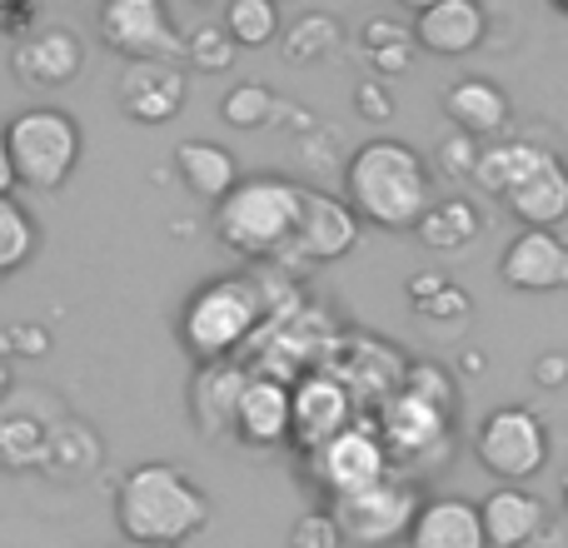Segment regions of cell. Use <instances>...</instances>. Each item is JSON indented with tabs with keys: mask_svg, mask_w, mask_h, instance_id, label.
Returning <instances> with one entry per match:
<instances>
[{
	"mask_svg": "<svg viewBox=\"0 0 568 548\" xmlns=\"http://www.w3.org/2000/svg\"><path fill=\"white\" fill-rule=\"evenodd\" d=\"M474 454L479 464L494 474V479L524 484L549 464V424L539 419L524 404H504V409H489L474 434Z\"/></svg>",
	"mask_w": 568,
	"mask_h": 548,
	"instance_id": "cell-7",
	"label": "cell"
},
{
	"mask_svg": "<svg viewBox=\"0 0 568 548\" xmlns=\"http://www.w3.org/2000/svg\"><path fill=\"white\" fill-rule=\"evenodd\" d=\"M310 459V474L320 479V489L334 499H354V494L374 489V484H384L394 474V459L389 449H384L379 429H374V419H354L344 434H334L324 449L304 454Z\"/></svg>",
	"mask_w": 568,
	"mask_h": 548,
	"instance_id": "cell-8",
	"label": "cell"
},
{
	"mask_svg": "<svg viewBox=\"0 0 568 548\" xmlns=\"http://www.w3.org/2000/svg\"><path fill=\"white\" fill-rule=\"evenodd\" d=\"M40 30V6L36 0H20V6H0V35H10L20 45L26 35Z\"/></svg>",
	"mask_w": 568,
	"mask_h": 548,
	"instance_id": "cell-39",
	"label": "cell"
},
{
	"mask_svg": "<svg viewBox=\"0 0 568 548\" xmlns=\"http://www.w3.org/2000/svg\"><path fill=\"white\" fill-rule=\"evenodd\" d=\"M40 250V225L16 195H0V280L20 274Z\"/></svg>",
	"mask_w": 568,
	"mask_h": 548,
	"instance_id": "cell-28",
	"label": "cell"
},
{
	"mask_svg": "<svg viewBox=\"0 0 568 548\" xmlns=\"http://www.w3.org/2000/svg\"><path fill=\"white\" fill-rule=\"evenodd\" d=\"M354 110H359V120H374V125L394 120L389 85H384V80H359V85H354Z\"/></svg>",
	"mask_w": 568,
	"mask_h": 548,
	"instance_id": "cell-38",
	"label": "cell"
},
{
	"mask_svg": "<svg viewBox=\"0 0 568 548\" xmlns=\"http://www.w3.org/2000/svg\"><path fill=\"white\" fill-rule=\"evenodd\" d=\"M459 369L464 374H484V369H489V359H484V349H464L459 354Z\"/></svg>",
	"mask_w": 568,
	"mask_h": 548,
	"instance_id": "cell-45",
	"label": "cell"
},
{
	"mask_svg": "<svg viewBox=\"0 0 568 548\" xmlns=\"http://www.w3.org/2000/svg\"><path fill=\"white\" fill-rule=\"evenodd\" d=\"M374 429H379V439H384V449H389V459L404 464V459H424V454L444 449V444H449L454 419H449L444 409H434V404H424L419 394L394 389V394H384Z\"/></svg>",
	"mask_w": 568,
	"mask_h": 548,
	"instance_id": "cell-11",
	"label": "cell"
},
{
	"mask_svg": "<svg viewBox=\"0 0 568 548\" xmlns=\"http://www.w3.org/2000/svg\"><path fill=\"white\" fill-rule=\"evenodd\" d=\"M534 384H539V389H564L568 384V354L564 349L539 354V359H534Z\"/></svg>",
	"mask_w": 568,
	"mask_h": 548,
	"instance_id": "cell-42",
	"label": "cell"
},
{
	"mask_svg": "<svg viewBox=\"0 0 568 548\" xmlns=\"http://www.w3.org/2000/svg\"><path fill=\"white\" fill-rule=\"evenodd\" d=\"M339 40H344L339 20L324 16V10H304V16L284 30L280 50H284V60H294V65H310V60H324L329 50H339Z\"/></svg>",
	"mask_w": 568,
	"mask_h": 548,
	"instance_id": "cell-29",
	"label": "cell"
},
{
	"mask_svg": "<svg viewBox=\"0 0 568 548\" xmlns=\"http://www.w3.org/2000/svg\"><path fill=\"white\" fill-rule=\"evenodd\" d=\"M544 155H549V150H539L534 140H499V145H484V155H479V165H474L469 180L484 190V195L504 200L519 180H529L534 170L544 165Z\"/></svg>",
	"mask_w": 568,
	"mask_h": 548,
	"instance_id": "cell-24",
	"label": "cell"
},
{
	"mask_svg": "<svg viewBox=\"0 0 568 548\" xmlns=\"http://www.w3.org/2000/svg\"><path fill=\"white\" fill-rule=\"evenodd\" d=\"M50 354V329L36 319H16L0 329V359H45Z\"/></svg>",
	"mask_w": 568,
	"mask_h": 548,
	"instance_id": "cell-34",
	"label": "cell"
},
{
	"mask_svg": "<svg viewBox=\"0 0 568 548\" xmlns=\"http://www.w3.org/2000/svg\"><path fill=\"white\" fill-rule=\"evenodd\" d=\"M175 175L190 195L215 200V205L245 180L240 175V160L230 155L220 140H180L175 145Z\"/></svg>",
	"mask_w": 568,
	"mask_h": 548,
	"instance_id": "cell-22",
	"label": "cell"
},
{
	"mask_svg": "<svg viewBox=\"0 0 568 548\" xmlns=\"http://www.w3.org/2000/svg\"><path fill=\"white\" fill-rule=\"evenodd\" d=\"M190 95V80L175 60H135L115 85V100L135 125H170Z\"/></svg>",
	"mask_w": 568,
	"mask_h": 548,
	"instance_id": "cell-12",
	"label": "cell"
},
{
	"mask_svg": "<svg viewBox=\"0 0 568 548\" xmlns=\"http://www.w3.org/2000/svg\"><path fill=\"white\" fill-rule=\"evenodd\" d=\"M479 210L469 205V200H434L429 210H424V220L414 225V240H419L424 250H434V255H454V250H469L474 240H479Z\"/></svg>",
	"mask_w": 568,
	"mask_h": 548,
	"instance_id": "cell-25",
	"label": "cell"
},
{
	"mask_svg": "<svg viewBox=\"0 0 568 548\" xmlns=\"http://www.w3.org/2000/svg\"><path fill=\"white\" fill-rule=\"evenodd\" d=\"M444 115L454 120L459 135H474V140H489L509 125V95L494 85L489 75H464L444 90Z\"/></svg>",
	"mask_w": 568,
	"mask_h": 548,
	"instance_id": "cell-21",
	"label": "cell"
},
{
	"mask_svg": "<svg viewBox=\"0 0 568 548\" xmlns=\"http://www.w3.org/2000/svg\"><path fill=\"white\" fill-rule=\"evenodd\" d=\"M100 40H105L115 55L135 60H185V35L175 30L165 0H105L95 16Z\"/></svg>",
	"mask_w": 568,
	"mask_h": 548,
	"instance_id": "cell-9",
	"label": "cell"
},
{
	"mask_svg": "<svg viewBox=\"0 0 568 548\" xmlns=\"http://www.w3.org/2000/svg\"><path fill=\"white\" fill-rule=\"evenodd\" d=\"M449 284V274H439V270H419V274H409V284H404V300L414 304V309H424V304L434 300V294Z\"/></svg>",
	"mask_w": 568,
	"mask_h": 548,
	"instance_id": "cell-43",
	"label": "cell"
},
{
	"mask_svg": "<svg viewBox=\"0 0 568 548\" xmlns=\"http://www.w3.org/2000/svg\"><path fill=\"white\" fill-rule=\"evenodd\" d=\"M294 389V429H290V444L304 454L324 449L334 434H344L359 414H354V389L339 379V374H324V369H310Z\"/></svg>",
	"mask_w": 568,
	"mask_h": 548,
	"instance_id": "cell-10",
	"label": "cell"
},
{
	"mask_svg": "<svg viewBox=\"0 0 568 548\" xmlns=\"http://www.w3.org/2000/svg\"><path fill=\"white\" fill-rule=\"evenodd\" d=\"M290 548H344L339 524H334L329 509H310L304 519H294L290 529Z\"/></svg>",
	"mask_w": 568,
	"mask_h": 548,
	"instance_id": "cell-35",
	"label": "cell"
},
{
	"mask_svg": "<svg viewBox=\"0 0 568 548\" xmlns=\"http://www.w3.org/2000/svg\"><path fill=\"white\" fill-rule=\"evenodd\" d=\"M479 155H484V145L474 135H459V130H454L449 140H439V150H434V160H439L444 175H474Z\"/></svg>",
	"mask_w": 568,
	"mask_h": 548,
	"instance_id": "cell-37",
	"label": "cell"
},
{
	"mask_svg": "<svg viewBox=\"0 0 568 548\" xmlns=\"http://www.w3.org/2000/svg\"><path fill=\"white\" fill-rule=\"evenodd\" d=\"M220 26L230 30V40L240 50H260L280 35V6L275 0H230Z\"/></svg>",
	"mask_w": 568,
	"mask_h": 548,
	"instance_id": "cell-31",
	"label": "cell"
},
{
	"mask_svg": "<svg viewBox=\"0 0 568 548\" xmlns=\"http://www.w3.org/2000/svg\"><path fill=\"white\" fill-rule=\"evenodd\" d=\"M414 35L409 40H394V45H384V50H374L369 55V65H374V80H389V75H404V70L414 65Z\"/></svg>",
	"mask_w": 568,
	"mask_h": 548,
	"instance_id": "cell-41",
	"label": "cell"
},
{
	"mask_svg": "<svg viewBox=\"0 0 568 548\" xmlns=\"http://www.w3.org/2000/svg\"><path fill=\"white\" fill-rule=\"evenodd\" d=\"M504 210H509L524 230H559L568 220V165L549 150L544 165L504 195Z\"/></svg>",
	"mask_w": 568,
	"mask_h": 548,
	"instance_id": "cell-18",
	"label": "cell"
},
{
	"mask_svg": "<svg viewBox=\"0 0 568 548\" xmlns=\"http://www.w3.org/2000/svg\"><path fill=\"white\" fill-rule=\"evenodd\" d=\"M424 509V494L409 479L389 474L384 484L354 494V499H334L329 514L339 524V539L349 548H394L409 544V529Z\"/></svg>",
	"mask_w": 568,
	"mask_h": 548,
	"instance_id": "cell-6",
	"label": "cell"
},
{
	"mask_svg": "<svg viewBox=\"0 0 568 548\" xmlns=\"http://www.w3.org/2000/svg\"><path fill=\"white\" fill-rule=\"evenodd\" d=\"M265 319V290L250 274H215L180 309V344L200 364H230V354Z\"/></svg>",
	"mask_w": 568,
	"mask_h": 548,
	"instance_id": "cell-4",
	"label": "cell"
},
{
	"mask_svg": "<svg viewBox=\"0 0 568 548\" xmlns=\"http://www.w3.org/2000/svg\"><path fill=\"white\" fill-rule=\"evenodd\" d=\"M304 185L290 175H250L215 205V240L245 260H284L300 230Z\"/></svg>",
	"mask_w": 568,
	"mask_h": 548,
	"instance_id": "cell-3",
	"label": "cell"
},
{
	"mask_svg": "<svg viewBox=\"0 0 568 548\" xmlns=\"http://www.w3.org/2000/svg\"><path fill=\"white\" fill-rule=\"evenodd\" d=\"M479 519H484L489 548H524L539 539L544 504H539V494H529L524 484H499V489H489L479 499Z\"/></svg>",
	"mask_w": 568,
	"mask_h": 548,
	"instance_id": "cell-19",
	"label": "cell"
},
{
	"mask_svg": "<svg viewBox=\"0 0 568 548\" xmlns=\"http://www.w3.org/2000/svg\"><path fill=\"white\" fill-rule=\"evenodd\" d=\"M6 399H10V364L0 359V409H6Z\"/></svg>",
	"mask_w": 568,
	"mask_h": 548,
	"instance_id": "cell-46",
	"label": "cell"
},
{
	"mask_svg": "<svg viewBox=\"0 0 568 548\" xmlns=\"http://www.w3.org/2000/svg\"><path fill=\"white\" fill-rule=\"evenodd\" d=\"M409 548H489L479 504L459 499V494L424 499L419 519H414V529H409Z\"/></svg>",
	"mask_w": 568,
	"mask_h": 548,
	"instance_id": "cell-20",
	"label": "cell"
},
{
	"mask_svg": "<svg viewBox=\"0 0 568 548\" xmlns=\"http://www.w3.org/2000/svg\"><path fill=\"white\" fill-rule=\"evenodd\" d=\"M359 245V215L344 200L324 195V190H304V210H300V230H294L290 255H300L304 265H329L344 260Z\"/></svg>",
	"mask_w": 568,
	"mask_h": 548,
	"instance_id": "cell-14",
	"label": "cell"
},
{
	"mask_svg": "<svg viewBox=\"0 0 568 548\" xmlns=\"http://www.w3.org/2000/svg\"><path fill=\"white\" fill-rule=\"evenodd\" d=\"M85 65V45H80L75 30L65 26H40L36 35H26L16 50H10V75L26 90H55L70 85Z\"/></svg>",
	"mask_w": 568,
	"mask_h": 548,
	"instance_id": "cell-15",
	"label": "cell"
},
{
	"mask_svg": "<svg viewBox=\"0 0 568 548\" xmlns=\"http://www.w3.org/2000/svg\"><path fill=\"white\" fill-rule=\"evenodd\" d=\"M240 45L230 40L225 26H195L185 35V60L200 70V75H225L230 65H235Z\"/></svg>",
	"mask_w": 568,
	"mask_h": 548,
	"instance_id": "cell-32",
	"label": "cell"
},
{
	"mask_svg": "<svg viewBox=\"0 0 568 548\" xmlns=\"http://www.w3.org/2000/svg\"><path fill=\"white\" fill-rule=\"evenodd\" d=\"M399 389H409V394H419L424 404H434V409H444L454 419L459 414V394H454V374L444 369V364H429V359H419V364H404V379H399Z\"/></svg>",
	"mask_w": 568,
	"mask_h": 548,
	"instance_id": "cell-33",
	"label": "cell"
},
{
	"mask_svg": "<svg viewBox=\"0 0 568 548\" xmlns=\"http://www.w3.org/2000/svg\"><path fill=\"white\" fill-rule=\"evenodd\" d=\"M414 314H419V319H429V324H464L474 314V300H469V290H459V284L449 280L429 304H424V309H414Z\"/></svg>",
	"mask_w": 568,
	"mask_h": 548,
	"instance_id": "cell-36",
	"label": "cell"
},
{
	"mask_svg": "<svg viewBox=\"0 0 568 548\" xmlns=\"http://www.w3.org/2000/svg\"><path fill=\"white\" fill-rule=\"evenodd\" d=\"M100 469V434L85 419H55L50 424V449H45V474L55 479H85Z\"/></svg>",
	"mask_w": 568,
	"mask_h": 548,
	"instance_id": "cell-26",
	"label": "cell"
},
{
	"mask_svg": "<svg viewBox=\"0 0 568 548\" xmlns=\"http://www.w3.org/2000/svg\"><path fill=\"white\" fill-rule=\"evenodd\" d=\"M115 524L135 548H180L210 524V494L180 464H135L115 484Z\"/></svg>",
	"mask_w": 568,
	"mask_h": 548,
	"instance_id": "cell-2",
	"label": "cell"
},
{
	"mask_svg": "<svg viewBox=\"0 0 568 548\" xmlns=\"http://www.w3.org/2000/svg\"><path fill=\"white\" fill-rule=\"evenodd\" d=\"M489 10L479 0H429L414 10V45L429 55H469L484 45Z\"/></svg>",
	"mask_w": 568,
	"mask_h": 548,
	"instance_id": "cell-17",
	"label": "cell"
},
{
	"mask_svg": "<svg viewBox=\"0 0 568 548\" xmlns=\"http://www.w3.org/2000/svg\"><path fill=\"white\" fill-rule=\"evenodd\" d=\"M344 205L374 230H414L434 205L429 165L404 140H364L344 165Z\"/></svg>",
	"mask_w": 568,
	"mask_h": 548,
	"instance_id": "cell-1",
	"label": "cell"
},
{
	"mask_svg": "<svg viewBox=\"0 0 568 548\" xmlns=\"http://www.w3.org/2000/svg\"><path fill=\"white\" fill-rule=\"evenodd\" d=\"M280 110H284L280 95L270 85H260V80H240V85H230L225 100H220V120H225L230 130H265Z\"/></svg>",
	"mask_w": 568,
	"mask_h": 548,
	"instance_id": "cell-30",
	"label": "cell"
},
{
	"mask_svg": "<svg viewBox=\"0 0 568 548\" xmlns=\"http://www.w3.org/2000/svg\"><path fill=\"white\" fill-rule=\"evenodd\" d=\"M409 35H414V26H399V20H389V16H374V20H364L359 45H364V55H374V50L394 45V40H409Z\"/></svg>",
	"mask_w": 568,
	"mask_h": 548,
	"instance_id": "cell-40",
	"label": "cell"
},
{
	"mask_svg": "<svg viewBox=\"0 0 568 548\" xmlns=\"http://www.w3.org/2000/svg\"><path fill=\"white\" fill-rule=\"evenodd\" d=\"M6 145H10V170H16L20 190L36 195H55L80 165V120L60 105H30L6 120Z\"/></svg>",
	"mask_w": 568,
	"mask_h": 548,
	"instance_id": "cell-5",
	"label": "cell"
},
{
	"mask_svg": "<svg viewBox=\"0 0 568 548\" xmlns=\"http://www.w3.org/2000/svg\"><path fill=\"white\" fill-rule=\"evenodd\" d=\"M16 190V170H10V145H6V125H0V195Z\"/></svg>",
	"mask_w": 568,
	"mask_h": 548,
	"instance_id": "cell-44",
	"label": "cell"
},
{
	"mask_svg": "<svg viewBox=\"0 0 568 548\" xmlns=\"http://www.w3.org/2000/svg\"><path fill=\"white\" fill-rule=\"evenodd\" d=\"M499 280L519 294L568 290V240L559 230H519L499 255Z\"/></svg>",
	"mask_w": 568,
	"mask_h": 548,
	"instance_id": "cell-13",
	"label": "cell"
},
{
	"mask_svg": "<svg viewBox=\"0 0 568 548\" xmlns=\"http://www.w3.org/2000/svg\"><path fill=\"white\" fill-rule=\"evenodd\" d=\"M564 509H568V474H564Z\"/></svg>",
	"mask_w": 568,
	"mask_h": 548,
	"instance_id": "cell-47",
	"label": "cell"
},
{
	"mask_svg": "<svg viewBox=\"0 0 568 548\" xmlns=\"http://www.w3.org/2000/svg\"><path fill=\"white\" fill-rule=\"evenodd\" d=\"M45 449H50V424H40L36 414L0 409V474L45 469Z\"/></svg>",
	"mask_w": 568,
	"mask_h": 548,
	"instance_id": "cell-27",
	"label": "cell"
},
{
	"mask_svg": "<svg viewBox=\"0 0 568 548\" xmlns=\"http://www.w3.org/2000/svg\"><path fill=\"white\" fill-rule=\"evenodd\" d=\"M294 429V389L275 374H250L245 394L235 404V439L250 449H275L290 444Z\"/></svg>",
	"mask_w": 568,
	"mask_h": 548,
	"instance_id": "cell-16",
	"label": "cell"
},
{
	"mask_svg": "<svg viewBox=\"0 0 568 548\" xmlns=\"http://www.w3.org/2000/svg\"><path fill=\"white\" fill-rule=\"evenodd\" d=\"M250 384V369H240L235 359L230 364H205L190 389V409H195L200 429L205 434H230L235 439V404Z\"/></svg>",
	"mask_w": 568,
	"mask_h": 548,
	"instance_id": "cell-23",
	"label": "cell"
}]
</instances>
